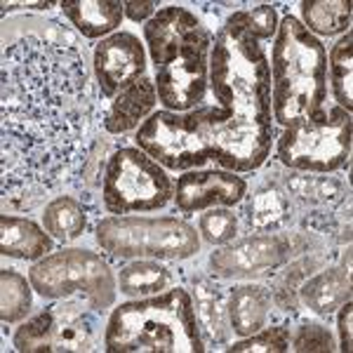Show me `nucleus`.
<instances>
[{"label": "nucleus", "instance_id": "obj_11", "mask_svg": "<svg viewBox=\"0 0 353 353\" xmlns=\"http://www.w3.org/2000/svg\"><path fill=\"white\" fill-rule=\"evenodd\" d=\"M151 64L163 68L198 48H210L214 31L184 5H165L141 28Z\"/></svg>", "mask_w": 353, "mask_h": 353}, {"label": "nucleus", "instance_id": "obj_16", "mask_svg": "<svg viewBox=\"0 0 353 353\" xmlns=\"http://www.w3.org/2000/svg\"><path fill=\"white\" fill-rule=\"evenodd\" d=\"M299 304L318 318H330L346 301H351V245L341 252L339 266H323L299 285Z\"/></svg>", "mask_w": 353, "mask_h": 353}, {"label": "nucleus", "instance_id": "obj_4", "mask_svg": "<svg viewBox=\"0 0 353 353\" xmlns=\"http://www.w3.org/2000/svg\"><path fill=\"white\" fill-rule=\"evenodd\" d=\"M273 123L285 128L294 118H316L327 101V48L311 36L299 17L285 14L271 43Z\"/></svg>", "mask_w": 353, "mask_h": 353}, {"label": "nucleus", "instance_id": "obj_8", "mask_svg": "<svg viewBox=\"0 0 353 353\" xmlns=\"http://www.w3.org/2000/svg\"><path fill=\"white\" fill-rule=\"evenodd\" d=\"M174 198V179L137 146H116L101 181V205L109 214L156 212Z\"/></svg>", "mask_w": 353, "mask_h": 353}, {"label": "nucleus", "instance_id": "obj_17", "mask_svg": "<svg viewBox=\"0 0 353 353\" xmlns=\"http://www.w3.org/2000/svg\"><path fill=\"white\" fill-rule=\"evenodd\" d=\"M292 174H273V184L278 186L292 203V208H299L301 212L309 210H337L351 201L349 186L344 181L327 174H309L294 172Z\"/></svg>", "mask_w": 353, "mask_h": 353}, {"label": "nucleus", "instance_id": "obj_31", "mask_svg": "<svg viewBox=\"0 0 353 353\" xmlns=\"http://www.w3.org/2000/svg\"><path fill=\"white\" fill-rule=\"evenodd\" d=\"M229 353H285L290 351V325H264L257 332L226 346Z\"/></svg>", "mask_w": 353, "mask_h": 353}, {"label": "nucleus", "instance_id": "obj_19", "mask_svg": "<svg viewBox=\"0 0 353 353\" xmlns=\"http://www.w3.org/2000/svg\"><path fill=\"white\" fill-rule=\"evenodd\" d=\"M229 325L236 337H248L264 325L273 316V294L264 283H238L226 292Z\"/></svg>", "mask_w": 353, "mask_h": 353}, {"label": "nucleus", "instance_id": "obj_33", "mask_svg": "<svg viewBox=\"0 0 353 353\" xmlns=\"http://www.w3.org/2000/svg\"><path fill=\"white\" fill-rule=\"evenodd\" d=\"M337 351H353V304L346 301L337 309Z\"/></svg>", "mask_w": 353, "mask_h": 353}, {"label": "nucleus", "instance_id": "obj_28", "mask_svg": "<svg viewBox=\"0 0 353 353\" xmlns=\"http://www.w3.org/2000/svg\"><path fill=\"white\" fill-rule=\"evenodd\" d=\"M198 233H201V241L212 248L233 243L241 236V217H238L236 208H210L201 212Z\"/></svg>", "mask_w": 353, "mask_h": 353}, {"label": "nucleus", "instance_id": "obj_30", "mask_svg": "<svg viewBox=\"0 0 353 353\" xmlns=\"http://www.w3.org/2000/svg\"><path fill=\"white\" fill-rule=\"evenodd\" d=\"M229 19L233 21V24L241 26L245 33H250V36L257 38V41L264 43V45L273 43L276 31H278V24H281L276 8L269 3L254 5V8H248V10H233V12L229 14Z\"/></svg>", "mask_w": 353, "mask_h": 353}, {"label": "nucleus", "instance_id": "obj_7", "mask_svg": "<svg viewBox=\"0 0 353 353\" xmlns=\"http://www.w3.org/2000/svg\"><path fill=\"white\" fill-rule=\"evenodd\" d=\"M28 281L38 297L50 301L83 297L101 313L111 309L118 297V278L109 259L85 248H61L33 261Z\"/></svg>", "mask_w": 353, "mask_h": 353}, {"label": "nucleus", "instance_id": "obj_12", "mask_svg": "<svg viewBox=\"0 0 353 353\" xmlns=\"http://www.w3.org/2000/svg\"><path fill=\"white\" fill-rule=\"evenodd\" d=\"M149 52L144 41L132 31H116L94 45L92 73L97 81V94L101 99H113L125 88L146 76Z\"/></svg>", "mask_w": 353, "mask_h": 353}, {"label": "nucleus", "instance_id": "obj_21", "mask_svg": "<svg viewBox=\"0 0 353 353\" xmlns=\"http://www.w3.org/2000/svg\"><path fill=\"white\" fill-rule=\"evenodd\" d=\"M59 10L78 36L88 41H104L113 36L121 31L125 19L123 3L118 0H64L59 3Z\"/></svg>", "mask_w": 353, "mask_h": 353}, {"label": "nucleus", "instance_id": "obj_1", "mask_svg": "<svg viewBox=\"0 0 353 353\" xmlns=\"http://www.w3.org/2000/svg\"><path fill=\"white\" fill-rule=\"evenodd\" d=\"M94 90L76 41L26 33L5 45L0 71L3 214L31 212L81 189L92 141Z\"/></svg>", "mask_w": 353, "mask_h": 353}, {"label": "nucleus", "instance_id": "obj_20", "mask_svg": "<svg viewBox=\"0 0 353 353\" xmlns=\"http://www.w3.org/2000/svg\"><path fill=\"white\" fill-rule=\"evenodd\" d=\"M241 205H243V212H238V217H241V231L245 229L248 233L283 231L290 224L294 212L288 196L271 179H266L252 196H245Z\"/></svg>", "mask_w": 353, "mask_h": 353}, {"label": "nucleus", "instance_id": "obj_6", "mask_svg": "<svg viewBox=\"0 0 353 353\" xmlns=\"http://www.w3.org/2000/svg\"><path fill=\"white\" fill-rule=\"evenodd\" d=\"M351 137V113L332 106L316 118H294L288 123L276 137L273 158L294 172L332 174L349 163Z\"/></svg>", "mask_w": 353, "mask_h": 353}, {"label": "nucleus", "instance_id": "obj_26", "mask_svg": "<svg viewBox=\"0 0 353 353\" xmlns=\"http://www.w3.org/2000/svg\"><path fill=\"white\" fill-rule=\"evenodd\" d=\"M327 85L339 109H353V33L346 31L327 52Z\"/></svg>", "mask_w": 353, "mask_h": 353}, {"label": "nucleus", "instance_id": "obj_32", "mask_svg": "<svg viewBox=\"0 0 353 353\" xmlns=\"http://www.w3.org/2000/svg\"><path fill=\"white\" fill-rule=\"evenodd\" d=\"M290 351L294 353H334L337 337L332 330L318 321H299L290 332Z\"/></svg>", "mask_w": 353, "mask_h": 353}, {"label": "nucleus", "instance_id": "obj_29", "mask_svg": "<svg viewBox=\"0 0 353 353\" xmlns=\"http://www.w3.org/2000/svg\"><path fill=\"white\" fill-rule=\"evenodd\" d=\"M52 306L41 309L38 313H31L21 325L17 327L12 346L19 353H50V344H52Z\"/></svg>", "mask_w": 353, "mask_h": 353}, {"label": "nucleus", "instance_id": "obj_15", "mask_svg": "<svg viewBox=\"0 0 353 353\" xmlns=\"http://www.w3.org/2000/svg\"><path fill=\"white\" fill-rule=\"evenodd\" d=\"M184 288L189 290L196 309L198 325L205 341V349H224L229 346V311H226V294L210 273L191 269L184 273Z\"/></svg>", "mask_w": 353, "mask_h": 353}, {"label": "nucleus", "instance_id": "obj_22", "mask_svg": "<svg viewBox=\"0 0 353 353\" xmlns=\"http://www.w3.org/2000/svg\"><path fill=\"white\" fill-rule=\"evenodd\" d=\"M54 238L28 217L0 214V254L12 259L38 261L54 252Z\"/></svg>", "mask_w": 353, "mask_h": 353}, {"label": "nucleus", "instance_id": "obj_5", "mask_svg": "<svg viewBox=\"0 0 353 353\" xmlns=\"http://www.w3.org/2000/svg\"><path fill=\"white\" fill-rule=\"evenodd\" d=\"M94 238L104 252L116 259L186 261L201 252V233L189 219L163 214H109L94 226Z\"/></svg>", "mask_w": 353, "mask_h": 353}, {"label": "nucleus", "instance_id": "obj_2", "mask_svg": "<svg viewBox=\"0 0 353 353\" xmlns=\"http://www.w3.org/2000/svg\"><path fill=\"white\" fill-rule=\"evenodd\" d=\"M208 139L217 168L252 174L264 168L276 144L271 109L269 45L226 17L210 52Z\"/></svg>", "mask_w": 353, "mask_h": 353}, {"label": "nucleus", "instance_id": "obj_10", "mask_svg": "<svg viewBox=\"0 0 353 353\" xmlns=\"http://www.w3.org/2000/svg\"><path fill=\"white\" fill-rule=\"evenodd\" d=\"M309 245V233L304 231L248 233L214 250L208 259V273L214 281H252L306 254Z\"/></svg>", "mask_w": 353, "mask_h": 353}, {"label": "nucleus", "instance_id": "obj_9", "mask_svg": "<svg viewBox=\"0 0 353 353\" xmlns=\"http://www.w3.org/2000/svg\"><path fill=\"white\" fill-rule=\"evenodd\" d=\"M134 146L149 153L168 172H189L205 168L210 158L208 106L186 113L153 111L134 132Z\"/></svg>", "mask_w": 353, "mask_h": 353}, {"label": "nucleus", "instance_id": "obj_3", "mask_svg": "<svg viewBox=\"0 0 353 353\" xmlns=\"http://www.w3.org/2000/svg\"><path fill=\"white\" fill-rule=\"evenodd\" d=\"M109 353H203L205 341L189 290L172 285L161 294L123 301L104 330Z\"/></svg>", "mask_w": 353, "mask_h": 353}, {"label": "nucleus", "instance_id": "obj_14", "mask_svg": "<svg viewBox=\"0 0 353 353\" xmlns=\"http://www.w3.org/2000/svg\"><path fill=\"white\" fill-rule=\"evenodd\" d=\"M248 196V181L224 168H198L174 179V208L179 214H201L210 208H238Z\"/></svg>", "mask_w": 353, "mask_h": 353}, {"label": "nucleus", "instance_id": "obj_13", "mask_svg": "<svg viewBox=\"0 0 353 353\" xmlns=\"http://www.w3.org/2000/svg\"><path fill=\"white\" fill-rule=\"evenodd\" d=\"M210 48H198L193 52L179 57L172 64L156 68V92L158 104L165 111L186 113L208 104L210 92Z\"/></svg>", "mask_w": 353, "mask_h": 353}, {"label": "nucleus", "instance_id": "obj_25", "mask_svg": "<svg viewBox=\"0 0 353 353\" xmlns=\"http://www.w3.org/2000/svg\"><path fill=\"white\" fill-rule=\"evenodd\" d=\"M299 12V21L318 41L351 31V0H304Z\"/></svg>", "mask_w": 353, "mask_h": 353}, {"label": "nucleus", "instance_id": "obj_34", "mask_svg": "<svg viewBox=\"0 0 353 353\" xmlns=\"http://www.w3.org/2000/svg\"><path fill=\"white\" fill-rule=\"evenodd\" d=\"M161 10V5H158V0H128V3H123V14L128 17L130 21H134V24H146V21L151 19L153 14Z\"/></svg>", "mask_w": 353, "mask_h": 353}, {"label": "nucleus", "instance_id": "obj_23", "mask_svg": "<svg viewBox=\"0 0 353 353\" xmlns=\"http://www.w3.org/2000/svg\"><path fill=\"white\" fill-rule=\"evenodd\" d=\"M43 226L57 243L68 245L76 243L85 236L90 224V205L83 198H76L71 193H61L45 203L43 208Z\"/></svg>", "mask_w": 353, "mask_h": 353}, {"label": "nucleus", "instance_id": "obj_35", "mask_svg": "<svg viewBox=\"0 0 353 353\" xmlns=\"http://www.w3.org/2000/svg\"><path fill=\"white\" fill-rule=\"evenodd\" d=\"M54 8V3H3V14L17 12V10H33V12H45V10Z\"/></svg>", "mask_w": 353, "mask_h": 353}, {"label": "nucleus", "instance_id": "obj_24", "mask_svg": "<svg viewBox=\"0 0 353 353\" xmlns=\"http://www.w3.org/2000/svg\"><path fill=\"white\" fill-rule=\"evenodd\" d=\"M118 292L128 299H141L161 294L174 285L176 276L168 261L158 259H130L118 271Z\"/></svg>", "mask_w": 353, "mask_h": 353}, {"label": "nucleus", "instance_id": "obj_18", "mask_svg": "<svg viewBox=\"0 0 353 353\" xmlns=\"http://www.w3.org/2000/svg\"><path fill=\"white\" fill-rule=\"evenodd\" d=\"M156 83H153V78L144 76L109 101V109H106L104 118H101V128H104V132L109 137L137 132L139 125L156 111Z\"/></svg>", "mask_w": 353, "mask_h": 353}, {"label": "nucleus", "instance_id": "obj_27", "mask_svg": "<svg viewBox=\"0 0 353 353\" xmlns=\"http://www.w3.org/2000/svg\"><path fill=\"white\" fill-rule=\"evenodd\" d=\"M33 285L24 273L14 269H0V321L3 325H14L31 316Z\"/></svg>", "mask_w": 353, "mask_h": 353}]
</instances>
